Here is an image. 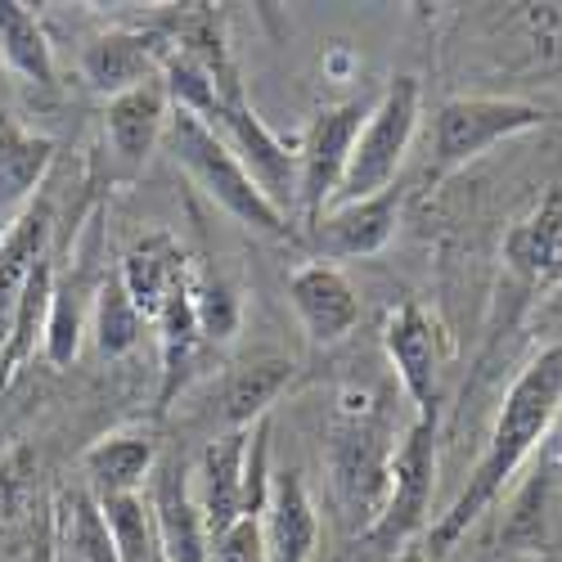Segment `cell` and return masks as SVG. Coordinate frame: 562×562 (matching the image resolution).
Segmentation results:
<instances>
[{
	"label": "cell",
	"mask_w": 562,
	"mask_h": 562,
	"mask_svg": "<svg viewBox=\"0 0 562 562\" xmlns=\"http://www.w3.org/2000/svg\"><path fill=\"white\" fill-rule=\"evenodd\" d=\"M558 409H562V347H544L522 369V379L508 387V396L499 405V418H495V428H491V441H486L482 463L473 468V477H468V486L459 491V499L450 504L446 518L432 522L424 553L441 558V553L454 549V540L499 499V491L508 486V477L518 473L522 459L536 450V441L549 432Z\"/></svg>",
	"instance_id": "6da1fadb"
},
{
	"label": "cell",
	"mask_w": 562,
	"mask_h": 562,
	"mask_svg": "<svg viewBox=\"0 0 562 562\" xmlns=\"http://www.w3.org/2000/svg\"><path fill=\"white\" fill-rule=\"evenodd\" d=\"M171 149L190 167V176L203 184V194L216 207H225L234 221H244L248 229H261V234H289V216L257 190V180L244 171V162L229 154V145L203 117L176 109L171 113Z\"/></svg>",
	"instance_id": "7a4b0ae2"
},
{
	"label": "cell",
	"mask_w": 562,
	"mask_h": 562,
	"mask_svg": "<svg viewBox=\"0 0 562 562\" xmlns=\"http://www.w3.org/2000/svg\"><path fill=\"white\" fill-rule=\"evenodd\" d=\"M414 126H418V77H396L383 90V100L369 109L329 207L364 203L373 194L392 190V180H396V171H401V162L409 154Z\"/></svg>",
	"instance_id": "3957f363"
},
{
	"label": "cell",
	"mask_w": 562,
	"mask_h": 562,
	"mask_svg": "<svg viewBox=\"0 0 562 562\" xmlns=\"http://www.w3.org/2000/svg\"><path fill=\"white\" fill-rule=\"evenodd\" d=\"M432 477H437V418H424L418 414L405 441L396 446L392 454V468H387V499H383V513L379 522L364 531V540L373 549H405V540L428 522V504H432Z\"/></svg>",
	"instance_id": "277c9868"
},
{
	"label": "cell",
	"mask_w": 562,
	"mask_h": 562,
	"mask_svg": "<svg viewBox=\"0 0 562 562\" xmlns=\"http://www.w3.org/2000/svg\"><path fill=\"white\" fill-rule=\"evenodd\" d=\"M207 126L225 139L229 154L244 162V171L257 180V190L289 216L293 203H297V154L274 131L261 126V117L244 104L239 86H225L221 90V104L207 117Z\"/></svg>",
	"instance_id": "5b68a950"
},
{
	"label": "cell",
	"mask_w": 562,
	"mask_h": 562,
	"mask_svg": "<svg viewBox=\"0 0 562 562\" xmlns=\"http://www.w3.org/2000/svg\"><path fill=\"white\" fill-rule=\"evenodd\" d=\"M544 122V109L527 100H495V95H463L441 104L437 113V162L441 167H463L482 158L491 145L508 135H522Z\"/></svg>",
	"instance_id": "8992f818"
},
{
	"label": "cell",
	"mask_w": 562,
	"mask_h": 562,
	"mask_svg": "<svg viewBox=\"0 0 562 562\" xmlns=\"http://www.w3.org/2000/svg\"><path fill=\"white\" fill-rule=\"evenodd\" d=\"M364 117H369V109L360 100H351V104L319 113L315 126L306 131V145L297 154V207L306 212V225H315L324 212H329Z\"/></svg>",
	"instance_id": "52a82bcc"
},
{
	"label": "cell",
	"mask_w": 562,
	"mask_h": 562,
	"mask_svg": "<svg viewBox=\"0 0 562 562\" xmlns=\"http://www.w3.org/2000/svg\"><path fill=\"white\" fill-rule=\"evenodd\" d=\"M248 450H252V428H239V432H225L221 441H207L199 459L194 504H199L207 544H216L234 522L248 518Z\"/></svg>",
	"instance_id": "ba28073f"
},
{
	"label": "cell",
	"mask_w": 562,
	"mask_h": 562,
	"mask_svg": "<svg viewBox=\"0 0 562 562\" xmlns=\"http://www.w3.org/2000/svg\"><path fill=\"white\" fill-rule=\"evenodd\" d=\"M289 297H293V311L302 319V329L315 347H329L338 338H347L356 324H360V297L356 289L347 284V274L334 270V266H302L293 279H289Z\"/></svg>",
	"instance_id": "9c48e42d"
},
{
	"label": "cell",
	"mask_w": 562,
	"mask_h": 562,
	"mask_svg": "<svg viewBox=\"0 0 562 562\" xmlns=\"http://www.w3.org/2000/svg\"><path fill=\"white\" fill-rule=\"evenodd\" d=\"M383 347L387 360L396 364V379L405 387V396L414 401V409L424 418H437V329L424 315V306L405 302L401 311H392L387 329H383Z\"/></svg>",
	"instance_id": "30bf717a"
},
{
	"label": "cell",
	"mask_w": 562,
	"mask_h": 562,
	"mask_svg": "<svg viewBox=\"0 0 562 562\" xmlns=\"http://www.w3.org/2000/svg\"><path fill=\"white\" fill-rule=\"evenodd\" d=\"M387 468H392V454L383 450L379 428L360 424V418L338 428V437H334V477H338L342 499L364 513L369 527L379 522L383 499H387Z\"/></svg>",
	"instance_id": "8fae6325"
},
{
	"label": "cell",
	"mask_w": 562,
	"mask_h": 562,
	"mask_svg": "<svg viewBox=\"0 0 562 562\" xmlns=\"http://www.w3.org/2000/svg\"><path fill=\"white\" fill-rule=\"evenodd\" d=\"M257 522H261V540H266L270 562H311L319 522H315V504L302 486V473L279 468L266 486V504H261Z\"/></svg>",
	"instance_id": "7c38bea8"
},
{
	"label": "cell",
	"mask_w": 562,
	"mask_h": 562,
	"mask_svg": "<svg viewBox=\"0 0 562 562\" xmlns=\"http://www.w3.org/2000/svg\"><path fill=\"white\" fill-rule=\"evenodd\" d=\"M396 216H401V190H383L364 203L329 207L311 229L324 257H373L392 244Z\"/></svg>",
	"instance_id": "4fadbf2b"
},
{
	"label": "cell",
	"mask_w": 562,
	"mask_h": 562,
	"mask_svg": "<svg viewBox=\"0 0 562 562\" xmlns=\"http://www.w3.org/2000/svg\"><path fill=\"white\" fill-rule=\"evenodd\" d=\"M504 261L518 270L531 289L562 284V184H553L522 225L508 229Z\"/></svg>",
	"instance_id": "5bb4252c"
},
{
	"label": "cell",
	"mask_w": 562,
	"mask_h": 562,
	"mask_svg": "<svg viewBox=\"0 0 562 562\" xmlns=\"http://www.w3.org/2000/svg\"><path fill=\"white\" fill-rule=\"evenodd\" d=\"M122 289L131 293L135 311L145 319H158L167 311L171 297H180L190 289V266H184L180 248L167 239V234H154V239L135 244L122 261Z\"/></svg>",
	"instance_id": "9a60e30c"
},
{
	"label": "cell",
	"mask_w": 562,
	"mask_h": 562,
	"mask_svg": "<svg viewBox=\"0 0 562 562\" xmlns=\"http://www.w3.org/2000/svg\"><path fill=\"white\" fill-rule=\"evenodd\" d=\"M167 126V86L162 81H145L126 90V95H113L109 100V113H104V131H109V145L122 162H139Z\"/></svg>",
	"instance_id": "2e32d148"
},
{
	"label": "cell",
	"mask_w": 562,
	"mask_h": 562,
	"mask_svg": "<svg viewBox=\"0 0 562 562\" xmlns=\"http://www.w3.org/2000/svg\"><path fill=\"white\" fill-rule=\"evenodd\" d=\"M86 81L104 90V95H126V90L154 81L149 68H154V45L135 32H109L100 41L86 45Z\"/></svg>",
	"instance_id": "e0dca14e"
},
{
	"label": "cell",
	"mask_w": 562,
	"mask_h": 562,
	"mask_svg": "<svg viewBox=\"0 0 562 562\" xmlns=\"http://www.w3.org/2000/svg\"><path fill=\"white\" fill-rule=\"evenodd\" d=\"M45 212H32L10 239L0 248V369H5L10 342H14V315H19V293L27 284L32 266L41 261V244H45Z\"/></svg>",
	"instance_id": "ac0fdd59"
},
{
	"label": "cell",
	"mask_w": 562,
	"mask_h": 562,
	"mask_svg": "<svg viewBox=\"0 0 562 562\" xmlns=\"http://www.w3.org/2000/svg\"><path fill=\"white\" fill-rule=\"evenodd\" d=\"M50 162H55V139L32 135L19 122L0 117V207L23 203L41 184V176L50 171Z\"/></svg>",
	"instance_id": "d6986e66"
},
{
	"label": "cell",
	"mask_w": 562,
	"mask_h": 562,
	"mask_svg": "<svg viewBox=\"0 0 562 562\" xmlns=\"http://www.w3.org/2000/svg\"><path fill=\"white\" fill-rule=\"evenodd\" d=\"M289 383H293V360H257L234 369V379L225 383V405H221L229 432L252 428V418H266Z\"/></svg>",
	"instance_id": "ffe728a7"
},
{
	"label": "cell",
	"mask_w": 562,
	"mask_h": 562,
	"mask_svg": "<svg viewBox=\"0 0 562 562\" xmlns=\"http://www.w3.org/2000/svg\"><path fill=\"white\" fill-rule=\"evenodd\" d=\"M154 441L149 437H104L100 446L86 450V473L104 495H135L139 482L154 473Z\"/></svg>",
	"instance_id": "44dd1931"
},
{
	"label": "cell",
	"mask_w": 562,
	"mask_h": 562,
	"mask_svg": "<svg viewBox=\"0 0 562 562\" xmlns=\"http://www.w3.org/2000/svg\"><path fill=\"white\" fill-rule=\"evenodd\" d=\"M0 55H5V64L19 77L36 86L55 81V55H50V41H45V27L19 0H0Z\"/></svg>",
	"instance_id": "7402d4cb"
},
{
	"label": "cell",
	"mask_w": 562,
	"mask_h": 562,
	"mask_svg": "<svg viewBox=\"0 0 562 562\" xmlns=\"http://www.w3.org/2000/svg\"><path fill=\"white\" fill-rule=\"evenodd\" d=\"M100 513H104V527H109L117 562H162L154 508L139 495H104Z\"/></svg>",
	"instance_id": "603a6c76"
},
{
	"label": "cell",
	"mask_w": 562,
	"mask_h": 562,
	"mask_svg": "<svg viewBox=\"0 0 562 562\" xmlns=\"http://www.w3.org/2000/svg\"><path fill=\"white\" fill-rule=\"evenodd\" d=\"M50 302H55V270H50V261L41 257V261L32 266V274H27L23 293H19L14 342H10V356H5V369H0V379H5V373H14V369L32 356L36 338H45V319H50Z\"/></svg>",
	"instance_id": "cb8c5ba5"
},
{
	"label": "cell",
	"mask_w": 562,
	"mask_h": 562,
	"mask_svg": "<svg viewBox=\"0 0 562 562\" xmlns=\"http://www.w3.org/2000/svg\"><path fill=\"white\" fill-rule=\"evenodd\" d=\"M139 334H145V315L135 311L131 293L113 274L109 284L100 289V302H95V342H100L104 356H126L139 342Z\"/></svg>",
	"instance_id": "d4e9b609"
},
{
	"label": "cell",
	"mask_w": 562,
	"mask_h": 562,
	"mask_svg": "<svg viewBox=\"0 0 562 562\" xmlns=\"http://www.w3.org/2000/svg\"><path fill=\"white\" fill-rule=\"evenodd\" d=\"M68 540H72V558L77 562H117L109 527H104V513H100V499H86V495L72 499V531H68Z\"/></svg>",
	"instance_id": "484cf974"
},
{
	"label": "cell",
	"mask_w": 562,
	"mask_h": 562,
	"mask_svg": "<svg viewBox=\"0 0 562 562\" xmlns=\"http://www.w3.org/2000/svg\"><path fill=\"white\" fill-rule=\"evenodd\" d=\"M45 360H50L55 369L72 364L77 356V342H81V311L72 302L68 289H55V302H50V319H45Z\"/></svg>",
	"instance_id": "4316f807"
},
{
	"label": "cell",
	"mask_w": 562,
	"mask_h": 562,
	"mask_svg": "<svg viewBox=\"0 0 562 562\" xmlns=\"http://www.w3.org/2000/svg\"><path fill=\"white\" fill-rule=\"evenodd\" d=\"M194 319L203 338H229L239 324V306L221 284H194Z\"/></svg>",
	"instance_id": "83f0119b"
},
{
	"label": "cell",
	"mask_w": 562,
	"mask_h": 562,
	"mask_svg": "<svg viewBox=\"0 0 562 562\" xmlns=\"http://www.w3.org/2000/svg\"><path fill=\"white\" fill-rule=\"evenodd\" d=\"M212 562H270V558H266V540H261V522H257V518L234 522V527L212 544Z\"/></svg>",
	"instance_id": "f1b7e54d"
},
{
	"label": "cell",
	"mask_w": 562,
	"mask_h": 562,
	"mask_svg": "<svg viewBox=\"0 0 562 562\" xmlns=\"http://www.w3.org/2000/svg\"><path fill=\"white\" fill-rule=\"evenodd\" d=\"M392 562H428V553H424V549H409V544H405V549H401Z\"/></svg>",
	"instance_id": "f546056e"
}]
</instances>
